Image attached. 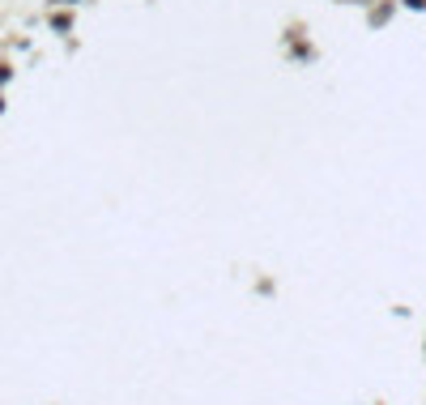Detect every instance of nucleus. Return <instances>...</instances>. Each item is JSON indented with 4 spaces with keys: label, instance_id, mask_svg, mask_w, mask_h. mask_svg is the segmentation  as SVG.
<instances>
[{
    "label": "nucleus",
    "instance_id": "1",
    "mask_svg": "<svg viewBox=\"0 0 426 405\" xmlns=\"http://www.w3.org/2000/svg\"><path fill=\"white\" fill-rule=\"evenodd\" d=\"M397 9H401L397 0H376V4H367V21H371V26H388Z\"/></svg>",
    "mask_w": 426,
    "mask_h": 405
},
{
    "label": "nucleus",
    "instance_id": "2",
    "mask_svg": "<svg viewBox=\"0 0 426 405\" xmlns=\"http://www.w3.org/2000/svg\"><path fill=\"white\" fill-rule=\"evenodd\" d=\"M68 26H73V17H68V13H55V17H51V30H68Z\"/></svg>",
    "mask_w": 426,
    "mask_h": 405
},
{
    "label": "nucleus",
    "instance_id": "5",
    "mask_svg": "<svg viewBox=\"0 0 426 405\" xmlns=\"http://www.w3.org/2000/svg\"><path fill=\"white\" fill-rule=\"evenodd\" d=\"M350 4H376V0H350Z\"/></svg>",
    "mask_w": 426,
    "mask_h": 405
},
{
    "label": "nucleus",
    "instance_id": "3",
    "mask_svg": "<svg viewBox=\"0 0 426 405\" xmlns=\"http://www.w3.org/2000/svg\"><path fill=\"white\" fill-rule=\"evenodd\" d=\"M401 9H410V13H426V0H397Z\"/></svg>",
    "mask_w": 426,
    "mask_h": 405
},
{
    "label": "nucleus",
    "instance_id": "6",
    "mask_svg": "<svg viewBox=\"0 0 426 405\" xmlns=\"http://www.w3.org/2000/svg\"><path fill=\"white\" fill-rule=\"evenodd\" d=\"M0 111H4V98H0Z\"/></svg>",
    "mask_w": 426,
    "mask_h": 405
},
{
    "label": "nucleus",
    "instance_id": "4",
    "mask_svg": "<svg viewBox=\"0 0 426 405\" xmlns=\"http://www.w3.org/2000/svg\"><path fill=\"white\" fill-rule=\"evenodd\" d=\"M51 4H77V0H51Z\"/></svg>",
    "mask_w": 426,
    "mask_h": 405
}]
</instances>
